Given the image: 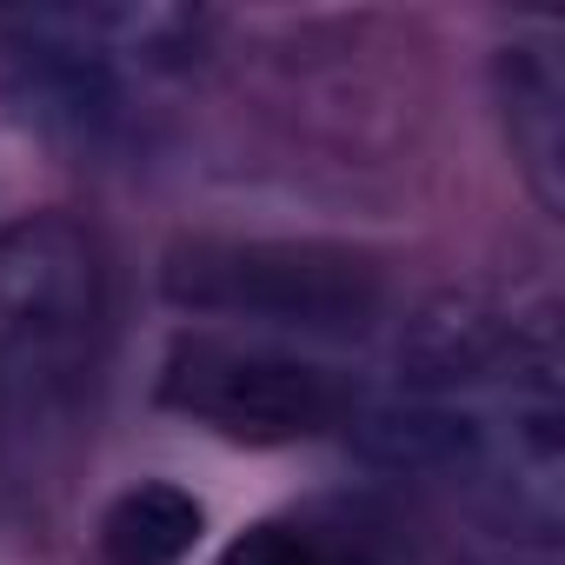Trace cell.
<instances>
[{
	"instance_id": "277c9868",
	"label": "cell",
	"mask_w": 565,
	"mask_h": 565,
	"mask_svg": "<svg viewBox=\"0 0 565 565\" xmlns=\"http://www.w3.org/2000/svg\"><path fill=\"white\" fill-rule=\"evenodd\" d=\"M200 499L180 486H134L100 519V558L107 565H180L200 545Z\"/></svg>"
},
{
	"instance_id": "3957f363",
	"label": "cell",
	"mask_w": 565,
	"mask_h": 565,
	"mask_svg": "<svg viewBox=\"0 0 565 565\" xmlns=\"http://www.w3.org/2000/svg\"><path fill=\"white\" fill-rule=\"evenodd\" d=\"M160 399L173 413H193L220 426L226 439L253 446H287V439H320L347 426L353 393L340 373L279 353V347H246V340H213L193 333L167 353L160 366Z\"/></svg>"
},
{
	"instance_id": "8992f818",
	"label": "cell",
	"mask_w": 565,
	"mask_h": 565,
	"mask_svg": "<svg viewBox=\"0 0 565 565\" xmlns=\"http://www.w3.org/2000/svg\"><path fill=\"white\" fill-rule=\"evenodd\" d=\"M220 565H366V558L307 525H253L220 552Z\"/></svg>"
},
{
	"instance_id": "5b68a950",
	"label": "cell",
	"mask_w": 565,
	"mask_h": 565,
	"mask_svg": "<svg viewBox=\"0 0 565 565\" xmlns=\"http://www.w3.org/2000/svg\"><path fill=\"white\" fill-rule=\"evenodd\" d=\"M505 107H512V140L545 193V206H558V74L539 54H512L505 61Z\"/></svg>"
},
{
	"instance_id": "7a4b0ae2",
	"label": "cell",
	"mask_w": 565,
	"mask_h": 565,
	"mask_svg": "<svg viewBox=\"0 0 565 565\" xmlns=\"http://www.w3.org/2000/svg\"><path fill=\"white\" fill-rule=\"evenodd\" d=\"M167 294L193 313H233L294 333H366L380 320V273L320 239H193L167 259Z\"/></svg>"
},
{
	"instance_id": "6da1fadb",
	"label": "cell",
	"mask_w": 565,
	"mask_h": 565,
	"mask_svg": "<svg viewBox=\"0 0 565 565\" xmlns=\"http://www.w3.org/2000/svg\"><path fill=\"white\" fill-rule=\"evenodd\" d=\"M107 279L100 246L67 213L0 233V373L28 399H74L100 366Z\"/></svg>"
}]
</instances>
